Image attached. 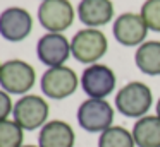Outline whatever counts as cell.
Segmentation results:
<instances>
[{"label": "cell", "instance_id": "603a6c76", "mask_svg": "<svg viewBox=\"0 0 160 147\" xmlns=\"http://www.w3.org/2000/svg\"><path fill=\"white\" fill-rule=\"evenodd\" d=\"M42 2H43V0H42Z\"/></svg>", "mask_w": 160, "mask_h": 147}, {"label": "cell", "instance_id": "8992f818", "mask_svg": "<svg viewBox=\"0 0 160 147\" xmlns=\"http://www.w3.org/2000/svg\"><path fill=\"white\" fill-rule=\"evenodd\" d=\"M81 80L78 79L76 72L67 65L50 67L40 79L42 92L50 99H66L76 92Z\"/></svg>", "mask_w": 160, "mask_h": 147}, {"label": "cell", "instance_id": "6da1fadb", "mask_svg": "<svg viewBox=\"0 0 160 147\" xmlns=\"http://www.w3.org/2000/svg\"><path fill=\"white\" fill-rule=\"evenodd\" d=\"M153 104L152 89L139 80L128 82L115 94V109L128 118H141Z\"/></svg>", "mask_w": 160, "mask_h": 147}, {"label": "cell", "instance_id": "277c9868", "mask_svg": "<svg viewBox=\"0 0 160 147\" xmlns=\"http://www.w3.org/2000/svg\"><path fill=\"white\" fill-rule=\"evenodd\" d=\"M50 106L47 99L36 94H24L14 103L12 120L22 130H38L48 122Z\"/></svg>", "mask_w": 160, "mask_h": 147}, {"label": "cell", "instance_id": "30bf717a", "mask_svg": "<svg viewBox=\"0 0 160 147\" xmlns=\"http://www.w3.org/2000/svg\"><path fill=\"white\" fill-rule=\"evenodd\" d=\"M33 31V16L22 7H9L0 14V36L5 41H24Z\"/></svg>", "mask_w": 160, "mask_h": 147}, {"label": "cell", "instance_id": "e0dca14e", "mask_svg": "<svg viewBox=\"0 0 160 147\" xmlns=\"http://www.w3.org/2000/svg\"><path fill=\"white\" fill-rule=\"evenodd\" d=\"M24 130L14 120L0 122V147H22Z\"/></svg>", "mask_w": 160, "mask_h": 147}, {"label": "cell", "instance_id": "44dd1931", "mask_svg": "<svg viewBox=\"0 0 160 147\" xmlns=\"http://www.w3.org/2000/svg\"><path fill=\"white\" fill-rule=\"evenodd\" d=\"M22 147H40V145H22Z\"/></svg>", "mask_w": 160, "mask_h": 147}, {"label": "cell", "instance_id": "d6986e66", "mask_svg": "<svg viewBox=\"0 0 160 147\" xmlns=\"http://www.w3.org/2000/svg\"><path fill=\"white\" fill-rule=\"evenodd\" d=\"M12 109H14V103L11 99V94L0 89V122L9 120V116L12 115Z\"/></svg>", "mask_w": 160, "mask_h": 147}, {"label": "cell", "instance_id": "7c38bea8", "mask_svg": "<svg viewBox=\"0 0 160 147\" xmlns=\"http://www.w3.org/2000/svg\"><path fill=\"white\" fill-rule=\"evenodd\" d=\"M76 133L64 120H50L40 128V147H74Z\"/></svg>", "mask_w": 160, "mask_h": 147}, {"label": "cell", "instance_id": "5b68a950", "mask_svg": "<svg viewBox=\"0 0 160 147\" xmlns=\"http://www.w3.org/2000/svg\"><path fill=\"white\" fill-rule=\"evenodd\" d=\"M114 106L107 99L88 98L78 108V123L90 133H102L114 125Z\"/></svg>", "mask_w": 160, "mask_h": 147}, {"label": "cell", "instance_id": "5bb4252c", "mask_svg": "<svg viewBox=\"0 0 160 147\" xmlns=\"http://www.w3.org/2000/svg\"><path fill=\"white\" fill-rule=\"evenodd\" d=\"M131 132L136 147H160V118L157 115L138 118Z\"/></svg>", "mask_w": 160, "mask_h": 147}, {"label": "cell", "instance_id": "ffe728a7", "mask_svg": "<svg viewBox=\"0 0 160 147\" xmlns=\"http://www.w3.org/2000/svg\"><path fill=\"white\" fill-rule=\"evenodd\" d=\"M155 111H157L155 115H157V116H158V118H160V98H158V101H157V109H155Z\"/></svg>", "mask_w": 160, "mask_h": 147}, {"label": "cell", "instance_id": "2e32d148", "mask_svg": "<svg viewBox=\"0 0 160 147\" xmlns=\"http://www.w3.org/2000/svg\"><path fill=\"white\" fill-rule=\"evenodd\" d=\"M98 147H136V142L132 132H129L126 126L112 125L100 133Z\"/></svg>", "mask_w": 160, "mask_h": 147}, {"label": "cell", "instance_id": "4fadbf2b", "mask_svg": "<svg viewBox=\"0 0 160 147\" xmlns=\"http://www.w3.org/2000/svg\"><path fill=\"white\" fill-rule=\"evenodd\" d=\"M78 17L86 27H100L114 19V3L110 0H81Z\"/></svg>", "mask_w": 160, "mask_h": 147}, {"label": "cell", "instance_id": "ac0fdd59", "mask_svg": "<svg viewBox=\"0 0 160 147\" xmlns=\"http://www.w3.org/2000/svg\"><path fill=\"white\" fill-rule=\"evenodd\" d=\"M139 14L150 31L160 33V0H145Z\"/></svg>", "mask_w": 160, "mask_h": 147}, {"label": "cell", "instance_id": "7a4b0ae2", "mask_svg": "<svg viewBox=\"0 0 160 147\" xmlns=\"http://www.w3.org/2000/svg\"><path fill=\"white\" fill-rule=\"evenodd\" d=\"M108 50L107 36L97 27L79 29L71 39V55L79 63L93 65L98 63Z\"/></svg>", "mask_w": 160, "mask_h": 147}, {"label": "cell", "instance_id": "ba28073f", "mask_svg": "<svg viewBox=\"0 0 160 147\" xmlns=\"http://www.w3.org/2000/svg\"><path fill=\"white\" fill-rule=\"evenodd\" d=\"M38 21L47 33H64L74 22V7L69 0H43L38 7Z\"/></svg>", "mask_w": 160, "mask_h": 147}, {"label": "cell", "instance_id": "7402d4cb", "mask_svg": "<svg viewBox=\"0 0 160 147\" xmlns=\"http://www.w3.org/2000/svg\"><path fill=\"white\" fill-rule=\"evenodd\" d=\"M0 68H2V63H0Z\"/></svg>", "mask_w": 160, "mask_h": 147}, {"label": "cell", "instance_id": "3957f363", "mask_svg": "<svg viewBox=\"0 0 160 147\" xmlns=\"http://www.w3.org/2000/svg\"><path fill=\"white\" fill-rule=\"evenodd\" d=\"M36 82V72L28 62L12 58L2 63L0 68V87L9 94L24 96Z\"/></svg>", "mask_w": 160, "mask_h": 147}, {"label": "cell", "instance_id": "8fae6325", "mask_svg": "<svg viewBox=\"0 0 160 147\" xmlns=\"http://www.w3.org/2000/svg\"><path fill=\"white\" fill-rule=\"evenodd\" d=\"M36 55L48 68L66 65L71 57V41L62 33H47L36 43Z\"/></svg>", "mask_w": 160, "mask_h": 147}, {"label": "cell", "instance_id": "52a82bcc", "mask_svg": "<svg viewBox=\"0 0 160 147\" xmlns=\"http://www.w3.org/2000/svg\"><path fill=\"white\" fill-rule=\"evenodd\" d=\"M79 80L84 94L95 99H105L107 96H110L117 84L115 72L103 63L88 65L81 74Z\"/></svg>", "mask_w": 160, "mask_h": 147}, {"label": "cell", "instance_id": "9c48e42d", "mask_svg": "<svg viewBox=\"0 0 160 147\" xmlns=\"http://www.w3.org/2000/svg\"><path fill=\"white\" fill-rule=\"evenodd\" d=\"M148 26L141 14L134 12H124L119 17H115L112 33L119 44L122 46H139L145 43L146 34H148Z\"/></svg>", "mask_w": 160, "mask_h": 147}, {"label": "cell", "instance_id": "9a60e30c", "mask_svg": "<svg viewBox=\"0 0 160 147\" xmlns=\"http://www.w3.org/2000/svg\"><path fill=\"white\" fill-rule=\"evenodd\" d=\"M134 63L146 75H160V41H145L134 53Z\"/></svg>", "mask_w": 160, "mask_h": 147}]
</instances>
